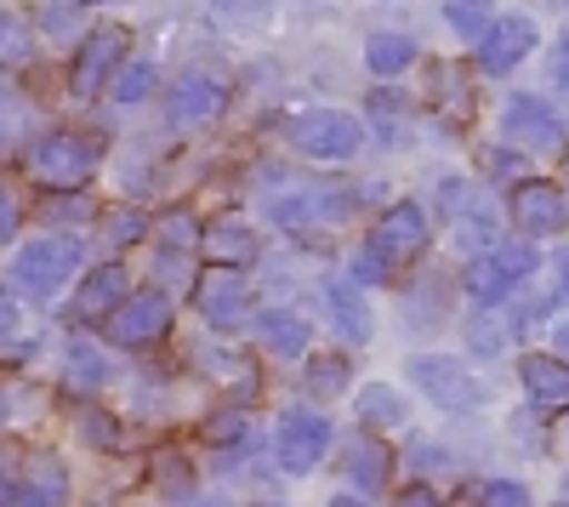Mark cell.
<instances>
[{
    "label": "cell",
    "mask_w": 569,
    "mask_h": 507,
    "mask_svg": "<svg viewBox=\"0 0 569 507\" xmlns=\"http://www.w3.org/2000/svg\"><path fill=\"white\" fill-rule=\"evenodd\" d=\"M370 126L348 109H302L284 120V143H291L302 160H319V166H342L365 149Z\"/></svg>",
    "instance_id": "3"
},
{
    "label": "cell",
    "mask_w": 569,
    "mask_h": 507,
    "mask_svg": "<svg viewBox=\"0 0 569 507\" xmlns=\"http://www.w3.org/2000/svg\"><path fill=\"white\" fill-rule=\"evenodd\" d=\"M12 479H18V468H7V456H0V501H7V490H12Z\"/></svg>",
    "instance_id": "50"
},
{
    "label": "cell",
    "mask_w": 569,
    "mask_h": 507,
    "mask_svg": "<svg viewBox=\"0 0 569 507\" xmlns=\"http://www.w3.org/2000/svg\"><path fill=\"white\" fill-rule=\"evenodd\" d=\"M393 507H445V501H439V490H433V485H410Z\"/></svg>",
    "instance_id": "45"
},
{
    "label": "cell",
    "mask_w": 569,
    "mask_h": 507,
    "mask_svg": "<svg viewBox=\"0 0 569 507\" xmlns=\"http://www.w3.org/2000/svg\"><path fill=\"white\" fill-rule=\"evenodd\" d=\"M40 29L52 34V40H74L86 29V18H80L74 0H46V7H40Z\"/></svg>",
    "instance_id": "35"
},
{
    "label": "cell",
    "mask_w": 569,
    "mask_h": 507,
    "mask_svg": "<svg viewBox=\"0 0 569 507\" xmlns=\"http://www.w3.org/2000/svg\"><path fill=\"white\" fill-rule=\"evenodd\" d=\"M342 474L353 479V490L359 496H370V490H382L388 479H393V450L376 439V434H359V439H348L342 445Z\"/></svg>",
    "instance_id": "24"
},
{
    "label": "cell",
    "mask_w": 569,
    "mask_h": 507,
    "mask_svg": "<svg viewBox=\"0 0 569 507\" xmlns=\"http://www.w3.org/2000/svg\"><path fill=\"white\" fill-rule=\"evenodd\" d=\"M228 109V86L206 69H182L166 91V126L171 131H194V126H211L217 115Z\"/></svg>",
    "instance_id": "11"
},
{
    "label": "cell",
    "mask_w": 569,
    "mask_h": 507,
    "mask_svg": "<svg viewBox=\"0 0 569 507\" xmlns=\"http://www.w3.org/2000/svg\"><path fill=\"white\" fill-rule=\"evenodd\" d=\"M445 23H450L461 40L479 46V40L490 34V23H496V7H490V0H445Z\"/></svg>",
    "instance_id": "32"
},
{
    "label": "cell",
    "mask_w": 569,
    "mask_h": 507,
    "mask_svg": "<svg viewBox=\"0 0 569 507\" xmlns=\"http://www.w3.org/2000/svg\"><path fill=\"white\" fill-rule=\"evenodd\" d=\"M427 240H433V228H427V211L416 206V200H393L382 217H376V228H370V251H382L393 268H405V262H416L421 251H427Z\"/></svg>",
    "instance_id": "12"
},
{
    "label": "cell",
    "mask_w": 569,
    "mask_h": 507,
    "mask_svg": "<svg viewBox=\"0 0 569 507\" xmlns=\"http://www.w3.org/2000/svg\"><path fill=\"white\" fill-rule=\"evenodd\" d=\"M512 222L525 228L530 240H547V235H563L569 228V200L552 182H518L512 189Z\"/></svg>",
    "instance_id": "17"
},
{
    "label": "cell",
    "mask_w": 569,
    "mask_h": 507,
    "mask_svg": "<svg viewBox=\"0 0 569 507\" xmlns=\"http://www.w3.org/2000/svg\"><path fill=\"white\" fill-rule=\"evenodd\" d=\"M456 228V240L479 257V251H490V246H501V217H496V200L490 195H472V206L450 222Z\"/></svg>",
    "instance_id": "26"
},
{
    "label": "cell",
    "mask_w": 569,
    "mask_h": 507,
    "mask_svg": "<svg viewBox=\"0 0 569 507\" xmlns=\"http://www.w3.org/2000/svg\"><path fill=\"white\" fill-rule=\"evenodd\" d=\"M46 410V394L23 377H0V428H29Z\"/></svg>",
    "instance_id": "27"
},
{
    "label": "cell",
    "mask_w": 569,
    "mask_h": 507,
    "mask_svg": "<svg viewBox=\"0 0 569 507\" xmlns=\"http://www.w3.org/2000/svg\"><path fill=\"white\" fill-rule=\"evenodd\" d=\"M18 120H23V98H18V86L0 74V149L18 143Z\"/></svg>",
    "instance_id": "37"
},
{
    "label": "cell",
    "mask_w": 569,
    "mask_h": 507,
    "mask_svg": "<svg viewBox=\"0 0 569 507\" xmlns=\"http://www.w3.org/2000/svg\"><path fill=\"white\" fill-rule=\"evenodd\" d=\"M552 268H558V297L569 302V251H558V262H552Z\"/></svg>",
    "instance_id": "48"
},
{
    "label": "cell",
    "mask_w": 569,
    "mask_h": 507,
    "mask_svg": "<svg viewBox=\"0 0 569 507\" xmlns=\"http://www.w3.org/2000/svg\"><path fill=\"white\" fill-rule=\"evenodd\" d=\"M74 7H120V0H74Z\"/></svg>",
    "instance_id": "52"
},
{
    "label": "cell",
    "mask_w": 569,
    "mask_h": 507,
    "mask_svg": "<svg viewBox=\"0 0 569 507\" xmlns=\"http://www.w3.org/2000/svg\"><path fill=\"white\" fill-rule=\"evenodd\" d=\"M359 206L353 189H291V195H273L268 200V222L279 228H319V222H342Z\"/></svg>",
    "instance_id": "13"
},
{
    "label": "cell",
    "mask_w": 569,
    "mask_h": 507,
    "mask_svg": "<svg viewBox=\"0 0 569 507\" xmlns=\"http://www.w3.org/2000/svg\"><path fill=\"white\" fill-rule=\"evenodd\" d=\"M142 235H149V217H142L137 206H114L109 217H103V246H137Z\"/></svg>",
    "instance_id": "33"
},
{
    "label": "cell",
    "mask_w": 569,
    "mask_h": 507,
    "mask_svg": "<svg viewBox=\"0 0 569 507\" xmlns=\"http://www.w3.org/2000/svg\"><path fill=\"white\" fill-rule=\"evenodd\" d=\"M200 251L211 257V268H246V262H257L262 246H257V228L246 217H217V222H206Z\"/></svg>",
    "instance_id": "21"
},
{
    "label": "cell",
    "mask_w": 569,
    "mask_h": 507,
    "mask_svg": "<svg viewBox=\"0 0 569 507\" xmlns=\"http://www.w3.org/2000/svg\"><path fill=\"white\" fill-rule=\"evenodd\" d=\"M518 382H525L536 410H563L569 405V359L558 354H525L518 359Z\"/></svg>",
    "instance_id": "22"
},
{
    "label": "cell",
    "mask_w": 569,
    "mask_h": 507,
    "mask_svg": "<svg viewBox=\"0 0 569 507\" xmlns=\"http://www.w3.org/2000/svg\"><path fill=\"white\" fill-rule=\"evenodd\" d=\"M86 262V246L74 235H40V240H23L7 262V286L18 302L29 308H46V302H58V291L80 274Z\"/></svg>",
    "instance_id": "1"
},
{
    "label": "cell",
    "mask_w": 569,
    "mask_h": 507,
    "mask_svg": "<svg viewBox=\"0 0 569 507\" xmlns=\"http://www.w3.org/2000/svg\"><path fill=\"white\" fill-rule=\"evenodd\" d=\"M536 23L525 18V12H507V18H496L490 23V34L479 40V74H490V80H501V74H512L518 63H525L530 52H536Z\"/></svg>",
    "instance_id": "15"
},
{
    "label": "cell",
    "mask_w": 569,
    "mask_h": 507,
    "mask_svg": "<svg viewBox=\"0 0 569 507\" xmlns=\"http://www.w3.org/2000/svg\"><path fill=\"white\" fill-rule=\"evenodd\" d=\"M348 377H353V365H348L342 354H313V359H308V394H313V399L348 394Z\"/></svg>",
    "instance_id": "31"
},
{
    "label": "cell",
    "mask_w": 569,
    "mask_h": 507,
    "mask_svg": "<svg viewBox=\"0 0 569 507\" xmlns=\"http://www.w3.org/2000/svg\"><path fill=\"white\" fill-rule=\"evenodd\" d=\"M154 86H160V69H154V63L126 58L120 74L109 80V98H114L120 109H137V103H149V98H154Z\"/></svg>",
    "instance_id": "28"
},
{
    "label": "cell",
    "mask_w": 569,
    "mask_h": 507,
    "mask_svg": "<svg viewBox=\"0 0 569 507\" xmlns=\"http://www.w3.org/2000/svg\"><path fill=\"white\" fill-rule=\"evenodd\" d=\"M472 348H479V354H501V348H507V326H490V319H472Z\"/></svg>",
    "instance_id": "44"
},
{
    "label": "cell",
    "mask_w": 569,
    "mask_h": 507,
    "mask_svg": "<svg viewBox=\"0 0 569 507\" xmlns=\"http://www.w3.org/2000/svg\"><path fill=\"white\" fill-rule=\"evenodd\" d=\"M171 291H160V286H149V291H131L109 319H103V331H109V342L114 348H154L166 331H171Z\"/></svg>",
    "instance_id": "9"
},
{
    "label": "cell",
    "mask_w": 569,
    "mask_h": 507,
    "mask_svg": "<svg viewBox=\"0 0 569 507\" xmlns=\"http://www.w3.org/2000/svg\"><path fill=\"white\" fill-rule=\"evenodd\" d=\"M211 12H217L222 23H233V29H251V23H262L268 0H211Z\"/></svg>",
    "instance_id": "38"
},
{
    "label": "cell",
    "mask_w": 569,
    "mask_h": 507,
    "mask_svg": "<svg viewBox=\"0 0 569 507\" xmlns=\"http://www.w3.org/2000/svg\"><path fill=\"white\" fill-rule=\"evenodd\" d=\"M91 507H98V501H91Z\"/></svg>",
    "instance_id": "55"
},
{
    "label": "cell",
    "mask_w": 569,
    "mask_h": 507,
    "mask_svg": "<svg viewBox=\"0 0 569 507\" xmlns=\"http://www.w3.org/2000/svg\"><path fill=\"white\" fill-rule=\"evenodd\" d=\"M18 308H23V302L12 297L7 280H0V348H12V342H18Z\"/></svg>",
    "instance_id": "43"
},
{
    "label": "cell",
    "mask_w": 569,
    "mask_h": 507,
    "mask_svg": "<svg viewBox=\"0 0 569 507\" xmlns=\"http://www.w3.org/2000/svg\"><path fill=\"white\" fill-rule=\"evenodd\" d=\"M563 501H569V479H563Z\"/></svg>",
    "instance_id": "54"
},
{
    "label": "cell",
    "mask_w": 569,
    "mask_h": 507,
    "mask_svg": "<svg viewBox=\"0 0 569 507\" xmlns=\"http://www.w3.org/2000/svg\"><path fill=\"white\" fill-rule=\"evenodd\" d=\"M206 439L211 445H240L246 439V417H240V410H222V417L206 422Z\"/></svg>",
    "instance_id": "41"
},
{
    "label": "cell",
    "mask_w": 569,
    "mask_h": 507,
    "mask_svg": "<svg viewBox=\"0 0 569 507\" xmlns=\"http://www.w3.org/2000/svg\"><path fill=\"white\" fill-rule=\"evenodd\" d=\"M552 74H558V86H569V34H563V46H558V63H552Z\"/></svg>",
    "instance_id": "47"
},
{
    "label": "cell",
    "mask_w": 569,
    "mask_h": 507,
    "mask_svg": "<svg viewBox=\"0 0 569 507\" xmlns=\"http://www.w3.org/2000/svg\"><path fill=\"white\" fill-rule=\"evenodd\" d=\"M257 507H284V501H257Z\"/></svg>",
    "instance_id": "53"
},
{
    "label": "cell",
    "mask_w": 569,
    "mask_h": 507,
    "mask_svg": "<svg viewBox=\"0 0 569 507\" xmlns=\"http://www.w3.org/2000/svg\"><path fill=\"white\" fill-rule=\"evenodd\" d=\"M405 377L427 399H433L439 410H479V399H485L479 377H472L461 359H450V354H410L405 359Z\"/></svg>",
    "instance_id": "8"
},
{
    "label": "cell",
    "mask_w": 569,
    "mask_h": 507,
    "mask_svg": "<svg viewBox=\"0 0 569 507\" xmlns=\"http://www.w3.org/2000/svg\"><path fill=\"white\" fill-rule=\"evenodd\" d=\"M501 143L518 149V155H563L569 131H563L552 103L518 91V98H507V109H501Z\"/></svg>",
    "instance_id": "7"
},
{
    "label": "cell",
    "mask_w": 569,
    "mask_h": 507,
    "mask_svg": "<svg viewBox=\"0 0 569 507\" xmlns=\"http://www.w3.org/2000/svg\"><path fill=\"white\" fill-rule=\"evenodd\" d=\"M80 434H86L91 445H103V450L120 445V428H114V417H103V410H86V417H80Z\"/></svg>",
    "instance_id": "40"
},
{
    "label": "cell",
    "mask_w": 569,
    "mask_h": 507,
    "mask_svg": "<svg viewBox=\"0 0 569 507\" xmlns=\"http://www.w3.org/2000/svg\"><path fill=\"white\" fill-rule=\"evenodd\" d=\"M479 507H536V501H530V490L518 485V479H490L479 490Z\"/></svg>",
    "instance_id": "39"
},
{
    "label": "cell",
    "mask_w": 569,
    "mask_h": 507,
    "mask_svg": "<svg viewBox=\"0 0 569 507\" xmlns=\"http://www.w3.org/2000/svg\"><path fill=\"white\" fill-rule=\"evenodd\" d=\"M330 445H337V428H330L325 410H313V405H284L279 410V422H273V463L284 474H297V479L313 474L330 456Z\"/></svg>",
    "instance_id": "5"
},
{
    "label": "cell",
    "mask_w": 569,
    "mask_h": 507,
    "mask_svg": "<svg viewBox=\"0 0 569 507\" xmlns=\"http://www.w3.org/2000/svg\"><path fill=\"white\" fill-rule=\"evenodd\" d=\"M353 417L365 422V434H393L410 422V394L393 382H365L353 394Z\"/></svg>",
    "instance_id": "23"
},
{
    "label": "cell",
    "mask_w": 569,
    "mask_h": 507,
    "mask_svg": "<svg viewBox=\"0 0 569 507\" xmlns=\"http://www.w3.org/2000/svg\"><path fill=\"white\" fill-rule=\"evenodd\" d=\"M536 268H541V251L530 240H501V246H490V251H479V257L467 262L461 286H467V297L479 302V308H501Z\"/></svg>",
    "instance_id": "4"
},
{
    "label": "cell",
    "mask_w": 569,
    "mask_h": 507,
    "mask_svg": "<svg viewBox=\"0 0 569 507\" xmlns=\"http://www.w3.org/2000/svg\"><path fill=\"white\" fill-rule=\"evenodd\" d=\"M325 507H370V496H359V490H337Z\"/></svg>",
    "instance_id": "46"
},
{
    "label": "cell",
    "mask_w": 569,
    "mask_h": 507,
    "mask_svg": "<svg viewBox=\"0 0 569 507\" xmlns=\"http://www.w3.org/2000/svg\"><path fill=\"white\" fill-rule=\"evenodd\" d=\"M98 166H103V143L80 126H52L23 149V171L40 189H86Z\"/></svg>",
    "instance_id": "2"
},
{
    "label": "cell",
    "mask_w": 569,
    "mask_h": 507,
    "mask_svg": "<svg viewBox=\"0 0 569 507\" xmlns=\"http://www.w3.org/2000/svg\"><path fill=\"white\" fill-rule=\"evenodd\" d=\"M18 222H23V206H18V195H12V182L0 177V246L18 240Z\"/></svg>",
    "instance_id": "42"
},
{
    "label": "cell",
    "mask_w": 569,
    "mask_h": 507,
    "mask_svg": "<svg viewBox=\"0 0 569 507\" xmlns=\"http://www.w3.org/2000/svg\"><path fill=\"white\" fill-rule=\"evenodd\" d=\"M154 235H160V251H194L206 228L194 222V211H171V217H160Z\"/></svg>",
    "instance_id": "34"
},
{
    "label": "cell",
    "mask_w": 569,
    "mask_h": 507,
    "mask_svg": "<svg viewBox=\"0 0 569 507\" xmlns=\"http://www.w3.org/2000/svg\"><path fill=\"white\" fill-rule=\"evenodd\" d=\"M348 280H353V286H388V280H393V262H388L382 251L359 246L353 262H348Z\"/></svg>",
    "instance_id": "36"
},
{
    "label": "cell",
    "mask_w": 569,
    "mask_h": 507,
    "mask_svg": "<svg viewBox=\"0 0 569 507\" xmlns=\"http://www.w3.org/2000/svg\"><path fill=\"white\" fill-rule=\"evenodd\" d=\"M325 308H330V326H337V337L348 348H365L376 337V314L365 302V286H353L348 274H330L325 280Z\"/></svg>",
    "instance_id": "18"
},
{
    "label": "cell",
    "mask_w": 569,
    "mask_h": 507,
    "mask_svg": "<svg viewBox=\"0 0 569 507\" xmlns=\"http://www.w3.org/2000/svg\"><path fill=\"white\" fill-rule=\"evenodd\" d=\"M365 103H370V126L382 131L388 143H405V137H410V103L399 98V91H388V86H376V91H370Z\"/></svg>",
    "instance_id": "29"
},
{
    "label": "cell",
    "mask_w": 569,
    "mask_h": 507,
    "mask_svg": "<svg viewBox=\"0 0 569 507\" xmlns=\"http://www.w3.org/2000/svg\"><path fill=\"white\" fill-rule=\"evenodd\" d=\"M194 308L211 331H240L251 319V280L240 268H206L194 280Z\"/></svg>",
    "instance_id": "10"
},
{
    "label": "cell",
    "mask_w": 569,
    "mask_h": 507,
    "mask_svg": "<svg viewBox=\"0 0 569 507\" xmlns=\"http://www.w3.org/2000/svg\"><path fill=\"white\" fill-rule=\"evenodd\" d=\"M182 507H228V501H222V496H188Z\"/></svg>",
    "instance_id": "51"
},
{
    "label": "cell",
    "mask_w": 569,
    "mask_h": 507,
    "mask_svg": "<svg viewBox=\"0 0 569 507\" xmlns=\"http://www.w3.org/2000/svg\"><path fill=\"white\" fill-rule=\"evenodd\" d=\"M58 382H63L69 394H80V399L103 394V388L114 382V354H109L98 337H86V331L63 337V348H58Z\"/></svg>",
    "instance_id": "14"
},
{
    "label": "cell",
    "mask_w": 569,
    "mask_h": 507,
    "mask_svg": "<svg viewBox=\"0 0 569 507\" xmlns=\"http://www.w3.org/2000/svg\"><path fill=\"white\" fill-rule=\"evenodd\" d=\"M251 337H257L273 359H302L308 342H313V326H308L297 308H257V314H251Z\"/></svg>",
    "instance_id": "20"
},
{
    "label": "cell",
    "mask_w": 569,
    "mask_h": 507,
    "mask_svg": "<svg viewBox=\"0 0 569 507\" xmlns=\"http://www.w3.org/2000/svg\"><path fill=\"white\" fill-rule=\"evenodd\" d=\"M29 58H34V29H29V18L0 12V74H7V69H29Z\"/></svg>",
    "instance_id": "30"
},
{
    "label": "cell",
    "mask_w": 569,
    "mask_h": 507,
    "mask_svg": "<svg viewBox=\"0 0 569 507\" xmlns=\"http://www.w3.org/2000/svg\"><path fill=\"white\" fill-rule=\"evenodd\" d=\"M126 58H131V34H126L120 23H103V29L80 34L74 58H69V98L91 103L98 91H109V80L120 74Z\"/></svg>",
    "instance_id": "6"
},
{
    "label": "cell",
    "mask_w": 569,
    "mask_h": 507,
    "mask_svg": "<svg viewBox=\"0 0 569 507\" xmlns=\"http://www.w3.org/2000/svg\"><path fill=\"white\" fill-rule=\"evenodd\" d=\"M63 501H69V468L58 456H34L29 468H18L0 507H63Z\"/></svg>",
    "instance_id": "19"
},
{
    "label": "cell",
    "mask_w": 569,
    "mask_h": 507,
    "mask_svg": "<svg viewBox=\"0 0 569 507\" xmlns=\"http://www.w3.org/2000/svg\"><path fill=\"white\" fill-rule=\"evenodd\" d=\"M552 348H558V359H569V319H558V326H552Z\"/></svg>",
    "instance_id": "49"
},
{
    "label": "cell",
    "mask_w": 569,
    "mask_h": 507,
    "mask_svg": "<svg viewBox=\"0 0 569 507\" xmlns=\"http://www.w3.org/2000/svg\"><path fill=\"white\" fill-rule=\"evenodd\" d=\"M126 297H131V274L120 262H98V268H86V280L74 286L69 314H74V326H98V319H109Z\"/></svg>",
    "instance_id": "16"
},
{
    "label": "cell",
    "mask_w": 569,
    "mask_h": 507,
    "mask_svg": "<svg viewBox=\"0 0 569 507\" xmlns=\"http://www.w3.org/2000/svg\"><path fill=\"white\" fill-rule=\"evenodd\" d=\"M416 58H421V52H416V40L399 34V29H376V34L365 40V69H370L376 80H399Z\"/></svg>",
    "instance_id": "25"
}]
</instances>
